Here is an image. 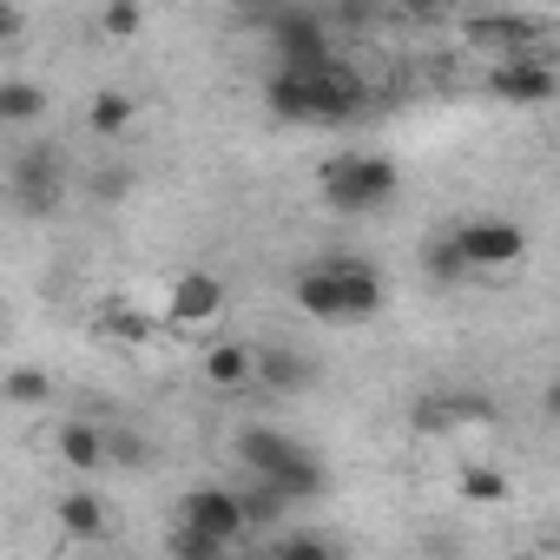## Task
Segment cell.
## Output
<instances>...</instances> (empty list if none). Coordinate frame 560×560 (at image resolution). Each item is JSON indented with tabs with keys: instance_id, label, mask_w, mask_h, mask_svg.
<instances>
[{
	"instance_id": "5",
	"label": "cell",
	"mask_w": 560,
	"mask_h": 560,
	"mask_svg": "<svg viewBox=\"0 0 560 560\" xmlns=\"http://www.w3.org/2000/svg\"><path fill=\"white\" fill-rule=\"evenodd\" d=\"M455 244H462V257H468L475 277L481 270H514L527 257V224L521 218H501V211H481V218L455 224Z\"/></svg>"
},
{
	"instance_id": "19",
	"label": "cell",
	"mask_w": 560,
	"mask_h": 560,
	"mask_svg": "<svg viewBox=\"0 0 560 560\" xmlns=\"http://www.w3.org/2000/svg\"><path fill=\"white\" fill-rule=\"evenodd\" d=\"M139 27H145L139 0H106V8H100V34L106 40H139Z\"/></svg>"
},
{
	"instance_id": "14",
	"label": "cell",
	"mask_w": 560,
	"mask_h": 560,
	"mask_svg": "<svg viewBox=\"0 0 560 560\" xmlns=\"http://www.w3.org/2000/svg\"><path fill=\"white\" fill-rule=\"evenodd\" d=\"M198 370H205L211 389H244V383H257V350L224 337V343H211V350L198 357Z\"/></svg>"
},
{
	"instance_id": "10",
	"label": "cell",
	"mask_w": 560,
	"mask_h": 560,
	"mask_svg": "<svg viewBox=\"0 0 560 560\" xmlns=\"http://www.w3.org/2000/svg\"><path fill=\"white\" fill-rule=\"evenodd\" d=\"M488 93L508 100V106H547V100H560V73L540 67V60H527V54H514V60H501L488 73Z\"/></svg>"
},
{
	"instance_id": "15",
	"label": "cell",
	"mask_w": 560,
	"mask_h": 560,
	"mask_svg": "<svg viewBox=\"0 0 560 560\" xmlns=\"http://www.w3.org/2000/svg\"><path fill=\"white\" fill-rule=\"evenodd\" d=\"M40 119H47V93L34 80H8V86H0V126H8V132H27Z\"/></svg>"
},
{
	"instance_id": "20",
	"label": "cell",
	"mask_w": 560,
	"mask_h": 560,
	"mask_svg": "<svg viewBox=\"0 0 560 560\" xmlns=\"http://www.w3.org/2000/svg\"><path fill=\"white\" fill-rule=\"evenodd\" d=\"M429 270H435V284H462V277H475V270H468V257H462V244H455V231L429 250Z\"/></svg>"
},
{
	"instance_id": "16",
	"label": "cell",
	"mask_w": 560,
	"mask_h": 560,
	"mask_svg": "<svg viewBox=\"0 0 560 560\" xmlns=\"http://www.w3.org/2000/svg\"><path fill=\"white\" fill-rule=\"evenodd\" d=\"M132 119H139V106H132L119 86H100V93H93V106H86V126H93L100 139H126V132H132Z\"/></svg>"
},
{
	"instance_id": "21",
	"label": "cell",
	"mask_w": 560,
	"mask_h": 560,
	"mask_svg": "<svg viewBox=\"0 0 560 560\" xmlns=\"http://www.w3.org/2000/svg\"><path fill=\"white\" fill-rule=\"evenodd\" d=\"M172 553H191V560H218L224 547H218L211 534H198V527H185V521H178V534H172Z\"/></svg>"
},
{
	"instance_id": "6",
	"label": "cell",
	"mask_w": 560,
	"mask_h": 560,
	"mask_svg": "<svg viewBox=\"0 0 560 560\" xmlns=\"http://www.w3.org/2000/svg\"><path fill=\"white\" fill-rule=\"evenodd\" d=\"M178 521L198 527V534H211L218 547H237V540L250 534V508H244V494H231V488H185V494H178Z\"/></svg>"
},
{
	"instance_id": "8",
	"label": "cell",
	"mask_w": 560,
	"mask_h": 560,
	"mask_svg": "<svg viewBox=\"0 0 560 560\" xmlns=\"http://www.w3.org/2000/svg\"><path fill=\"white\" fill-rule=\"evenodd\" d=\"M165 317H172L178 330H205V324H218V317H224V284H218L211 270H185V277H172Z\"/></svg>"
},
{
	"instance_id": "7",
	"label": "cell",
	"mask_w": 560,
	"mask_h": 560,
	"mask_svg": "<svg viewBox=\"0 0 560 560\" xmlns=\"http://www.w3.org/2000/svg\"><path fill=\"white\" fill-rule=\"evenodd\" d=\"M264 34H270V47H277V67H317V60H330V40H324L317 14H304V8L270 14Z\"/></svg>"
},
{
	"instance_id": "4",
	"label": "cell",
	"mask_w": 560,
	"mask_h": 560,
	"mask_svg": "<svg viewBox=\"0 0 560 560\" xmlns=\"http://www.w3.org/2000/svg\"><path fill=\"white\" fill-rule=\"evenodd\" d=\"M317 191H324L330 211L363 218V211H383V205L402 191V172H396L389 152H337V159H324Z\"/></svg>"
},
{
	"instance_id": "13",
	"label": "cell",
	"mask_w": 560,
	"mask_h": 560,
	"mask_svg": "<svg viewBox=\"0 0 560 560\" xmlns=\"http://www.w3.org/2000/svg\"><path fill=\"white\" fill-rule=\"evenodd\" d=\"M54 455H60L73 475H100V468L113 462V429H100V422H60Z\"/></svg>"
},
{
	"instance_id": "18",
	"label": "cell",
	"mask_w": 560,
	"mask_h": 560,
	"mask_svg": "<svg viewBox=\"0 0 560 560\" xmlns=\"http://www.w3.org/2000/svg\"><path fill=\"white\" fill-rule=\"evenodd\" d=\"M462 501H475V508H501V501H508V475L468 462V468H462Z\"/></svg>"
},
{
	"instance_id": "25",
	"label": "cell",
	"mask_w": 560,
	"mask_h": 560,
	"mask_svg": "<svg viewBox=\"0 0 560 560\" xmlns=\"http://www.w3.org/2000/svg\"><path fill=\"white\" fill-rule=\"evenodd\" d=\"M540 416H547V422H560V376H547V383H540Z\"/></svg>"
},
{
	"instance_id": "2",
	"label": "cell",
	"mask_w": 560,
	"mask_h": 560,
	"mask_svg": "<svg viewBox=\"0 0 560 560\" xmlns=\"http://www.w3.org/2000/svg\"><path fill=\"white\" fill-rule=\"evenodd\" d=\"M291 291H298V311L304 317H324V324H357V317H376L383 311V277L363 257L304 264Z\"/></svg>"
},
{
	"instance_id": "22",
	"label": "cell",
	"mask_w": 560,
	"mask_h": 560,
	"mask_svg": "<svg viewBox=\"0 0 560 560\" xmlns=\"http://www.w3.org/2000/svg\"><path fill=\"white\" fill-rule=\"evenodd\" d=\"M270 553H330L324 534H284V540H270Z\"/></svg>"
},
{
	"instance_id": "11",
	"label": "cell",
	"mask_w": 560,
	"mask_h": 560,
	"mask_svg": "<svg viewBox=\"0 0 560 560\" xmlns=\"http://www.w3.org/2000/svg\"><path fill=\"white\" fill-rule=\"evenodd\" d=\"M54 521H60V534H67L73 547H100V540L113 534V508H106V494H93V488H67V494L54 501Z\"/></svg>"
},
{
	"instance_id": "24",
	"label": "cell",
	"mask_w": 560,
	"mask_h": 560,
	"mask_svg": "<svg viewBox=\"0 0 560 560\" xmlns=\"http://www.w3.org/2000/svg\"><path fill=\"white\" fill-rule=\"evenodd\" d=\"M224 8H231V14H257V21H270V14H284L291 0H224Z\"/></svg>"
},
{
	"instance_id": "3",
	"label": "cell",
	"mask_w": 560,
	"mask_h": 560,
	"mask_svg": "<svg viewBox=\"0 0 560 560\" xmlns=\"http://www.w3.org/2000/svg\"><path fill=\"white\" fill-rule=\"evenodd\" d=\"M237 455H244V468L257 475V481H270L284 501H311V494H324V462H317V448H304L298 435H284V429H244L237 435Z\"/></svg>"
},
{
	"instance_id": "23",
	"label": "cell",
	"mask_w": 560,
	"mask_h": 560,
	"mask_svg": "<svg viewBox=\"0 0 560 560\" xmlns=\"http://www.w3.org/2000/svg\"><path fill=\"white\" fill-rule=\"evenodd\" d=\"M113 462H119V468H139V462H145V442H139V435H119V429H113Z\"/></svg>"
},
{
	"instance_id": "17",
	"label": "cell",
	"mask_w": 560,
	"mask_h": 560,
	"mask_svg": "<svg viewBox=\"0 0 560 560\" xmlns=\"http://www.w3.org/2000/svg\"><path fill=\"white\" fill-rule=\"evenodd\" d=\"M8 402H14V409H47V402H54V376L34 370V363H21V370L8 376Z\"/></svg>"
},
{
	"instance_id": "9",
	"label": "cell",
	"mask_w": 560,
	"mask_h": 560,
	"mask_svg": "<svg viewBox=\"0 0 560 560\" xmlns=\"http://www.w3.org/2000/svg\"><path fill=\"white\" fill-rule=\"evenodd\" d=\"M60 159H54V145H27L21 159H14V205L27 211V218H47L54 205H60Z\"/></svg>"
},
{
	"instance_id": "26",
	"label": "cell",
	"mask_w": 560,
	"mask_h": 560,
	"mask_svg": "<svg viewBox=\"0 0 560 560\" xmlns=\"http://www.w3.org/2000/svg\"><path fill=\"white\" fill-rule=\"evenodd\" d=\"M402 8H409V14H435V8H442V0H402Z\"/></svg>"
},
{
	"instance_id": "1",
	"label": "cell",
	"mask_w": 560,
	"mask_h": 560,
	"mask_svg": "<svg viewBox=\"0 0 560 560\" xmlns=\"http://www.w3.org/2000/svg\"><path fill=\"white\" fill-rule=\"evenodd\" d=\"M264 106L284 126H350L370 106V86L357 67H343L337 54L317 67H277L264 86Z\"/></svg>"
},
{
	"instance_id": "12",
	"label": "cell",
	"mask_w": 560,
	"mask_h": 560,
	"mask_svg": "<svg viewBox=\"0 0 560 560\" xmlns=\"http://www.w3.org/2000/svg\"><path fill=\"white\" fill-rule=\"evenodd\" d=\"M317 363L304 357V350H291V343H264L257 350V383L270 389V396H304V389H317Z\"/></svg>"
}]
</instances>
